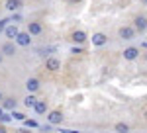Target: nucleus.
<instances>
[{
    "instance_id": "1",
    "label": "nucleus",
    "mask_w": 147,
    "mask_h": 133,
    "mask_svg": "<svg viewBox=\"0 0 147 133\" xmlns=\"http://www.w3.org/2000/svg\"><path fill=\"white\" fill-rule=\"evenodd\" d=\"M14 39H16V43L22 45V47H28V45L32 43V35L28 32H18V35H16Z\"/></svg>"
},
{
    "instance_id": "2",
    "label": "nucleus",
    "mask_w": 147,
    "mask_h": 133,
    "mask_svg": "<svg viewBox=\"0 0 147 133\" xmlns=\"http://www.w3.org/2000/svg\"><path fill=\"white\" fill-rule=\"evenodd\" d=\"M118 35H120L122 39H134V37H136V30L129 28V26H122L120 32H118Z\"/></svg>"
},
{
    "instance_id": "3",
    "label": "nucleus",
    "mask_w": 147,
    "mask_h": 133,
    "mask_svg": "<svg viewBox=\"0 0 147 133\" xmlns=\"http://www.w3.org/2000/svg\"><path fill=\"white\" fill-rule=\"evenodd\" d=\"M106 43H108V35H106V33L98 32V33H94V35H92V45L102 47V45H106Z\"/></svg>"
},
{
    "instance_id": "4",
    "label": "nucleus",
    "mask_w": 147,
    "mask_h": 133,
    "mask_svg": "<svg viewBox=\"0 0 147 133\" xmlns=\"http://www.w3.org/2000/svg\"><path fill=\"white\" fill-rule=\"evenodd\" d=\"M47 122L51 123V125H57V123H61V122H63V114H61L59 110L49 112V116H47Z\"/></svg>"
},
{
    "instance_id": "5",
    "label": "nucleus",
    "mask_w": 147,
    "mask_h": 133,
    "mask_svg": "<svg viewBox=\"0 0 147 133\" xmlns=\"http://www.w3.org/2000/svg\"><path fill=\"white\" fill-rule=\"evenodd\" d=\"M41 32H43V26L39 22H30L28 24V33H30V35H39Z\"/></svg>"
},
{
    "instance_id": "6",
    "label": "nucleus",
    "mask_w": 147,
    "mask_h": 133,
    "mask_svg": "<svg viewBox=\"0 0 147 133\" xmlns=\"http://www.w3.org/2000/svg\"><path fill=\"white\" fill-rule=\"evenodd\" d=\"M137 57H139V49H137V47H127V49H124V59L134 61Z\"/></svg>"
},
{
    "instance_id": "7",
    "label": "nucleus",
    "mask_w": 147,
    "mask_h": 133,
    "mask_svg": "<svg viewBox=\"0 0 147 133\" xmlns=\"http://www.w3.org/2000/svg\"><path fill=\"white\" fill-rule=\"evenodd\" d=\"M145 16H137L134 20V30H137V32H145Z\"/></svg>"
},
{
    "instance_id": "8",
    "label": "nucleus",
    "mask_w": 147,
    "mask_h": 133,
    "mask_svg": "<svg viewBox=\"0 0 147 133\" xmlns=\"http://www.w3.org/2000/svg\"><path fill=\"white\" fill-rule=\"evenodd\" d=\"M2 53H4V55H8V57L16 55V45L12 43V41H6V43L2 45Z\"/></svg>"
},
{
    "instance_id": "9",
    "label": "nucleus",
    "mask_w": 147,
    "mask_h": 133,
    "mask_svg": "<svg viewBox=\"0 0 147 133\" xmlns=\"http://www.w3.org/2000/svg\"><path fill=\"white\" fill-rule=\"evenodd\" d=\"M18 32H20V30H18V26H14V24H10V26L4 28V33H6L8 39H14V37L18 35Z\"/></svg>"
},
{
    "instance_id": "10",
    "label": "nucleus",
    "mask_w": 147,
    "mask_h": 133,
    "mask_svg": "<svg viewBox=\"0 0 147 133\" xmlns=\"http://www.w3.org/2000/svg\"><path fill=\"white\" fill-rule=\"evenodd\" d=\"M59 66H61V63H59L57 59H53V57L45 61V69H47V71H51V73H55V71H59Z\"/></svg>"
},
{
    "instance_id": "11",
    "label": "nucleus",
    "mask_w": 147,
    "mask_h": 133,
    "mask_svg": "<svg viewBox=\"0 0 147 133\" xmlns=\"http://www.w3.org/2000/svg\"><path fill=\"white\" fill-rule=\"evenodd\" d=\"M71 37H73V41H75V43H84V41H86V33L82 32V30L73 32V35H71Z\"/></svg>"
},
{
    "instance_id": "12",
    "label": "nucleus",
    "mask_w": 147,
    "mask_h": 133,
    "mask_svg": "<svg viewBox=\"0 0 147 133\" xmlns=\"http://www.w3.org/2000/svg\"><path fill=\"white\" fill-rule=\"evenodd\" d=\"M26 88H28V92L39 90V80H37V78H28V80H26Z\"/></svg>"
},
{
    "instance_id": "13",
    "label": "nucleus",
    "mask_w": 147,
    "mask_h": 133,
    "mask_svg": "<svg viewBox=\"0 0 147 133\" xmlns=\"http://www.w3.org/2000/svg\"><path fill=\"white\" fill-rule=\"evenodd\" d=\"M22 8V0H6V10L16 12Z\"/></svg>"
},
{
    "instance_id": "14",
    "label": "nucleus",
    "mask_w": 147,
    "mask_h": 133,
    "mask_svg": "<svg viewBox=\"0 0 147 133\" xmlns=\"http://www.w3.org/2000/svg\"><path fill=\"white\" fill-rule=\"evenodd\" d=\"M34 110H35V114H45L47 112V102L45 100H37L34 104Z\"/></svg>"
},
{
    "instance_id": "15",
    "label": "nucleus",
    "mask_w": 147,
    "mask_h": 133,
    "mask_svg": "<svg viewBox=\"0 0 147 133\" xmlns=\"http://www.w3.org/2000/svg\"><path fill=\"white\" fill-rule=\"evenodd\" d=\"M35 102H37V98H35L34 94L30 92V94L26 96V100H24V106H26V108H34V104H35Z\"/></svg>"
},
{
    "instance_id": "16",
    "label": "nucleus",
    "mask_w": 147,
    "mask_h": 133,
    "mask_svg": "<svg viewBox=\"0 0 147 133\" xmlns=\"http://www.w3.org/2000/svg\"><path fill=\"white\" fill-rule=\"evenodd\" d=\"M2 100H4V108H6V110H14L16 104H18L16 98H2Z\"/></svg>"
},
{
    "instance_id": "17",
    "label": "nucleus",
    "mask_w": 147,
    "mask_h": 133,
    "mask_svg": "<svg viewBox=\"0 0 147 133\" xmlns=\"http://www.w3.org/2000/svg\"><path fill=\"white\" fill-rule=\"evenodd\" d=\"M22 122H24L26 127H37V122H34V120H26V118H24Z\"/></svg>"
},
{
    "instance_id": "18",
    "label": "nucleus",
    "mask_w": 147,
    "mask_h": 133,
    "mask_svg": "<svg viewBox=\"0 0 147 133\" xmlns=\"http://www.w3.org/2000/svg\"><path fill=\"white\" fill-rule=\"evenodd\" d=\"M127 123H116V131H127Z\"/></svg>"
},
{
    "instance_id": "19",
    "label": "nucleus",
    "mask_w": 147,
    "mask_h": 133,
    "mask_svg": "<svg viewBox=\"0 0 147 133\" xmlns=\"http://www.w3.org/2000/svg\"><path fill=\"white\" fill-rule=\"evenodd\" d=\"M12 116H14V118H16V120H20V122H22L24 118H26V116H24L22 112H14V114H12Z\"/></svg>"
},
{
    "instance_id": "20",
    "label": "nucleus",
    "mask_w": 147,
    "mask_h": 133,
    "mask_svg": "<svg viewBox=\"0 0 147 133\" xmlns=\"http://www.w3.org/2000/svg\"><path fill=\"white\" fill-rule=\"evenodd\" d=\"M10 120H12L10 116H6V114H0V122H4V123H6V122H10Z\"/></svg>"
},
{
    "instance_id": "21",
    "label": "nucleus",
    "mask_w": 147,
    "mask_h": 133,
    "mask_svg": "<svg viewBox=\"0 0 147 133\" xmlns=\"http://www.w3.org/2000/svg\"><path fill=\"white\" fill-rule=\"evenodd\" d=\"M71 53H75V55H77V53H82V49H80V47H73V49H71Z\"/></svg>"
},
{
    "instance_id": "22",
    "label": "nucleus",
    "mask_w": 147,
    "mask_h": 133,
    "mask_svg": "<svg viewBox=\"0 0 147 133\" xmlns=\"http://www.w3.org/2000/svg\"><path fill=\"white\" fill-rule=\"evenodd\" d=\"M10 22V20H0V30H4V28H6V24Z\"/></svg>"
},
{
    "instance_id": "23",
    "label": "nucleus",
    "mask_w": 147,
    "mask_h": 133,
    "mask_svg": "<svg viewBox=\"0 0 147 133\" xmlns=\"http://www.w3.org/2000/svg\"><path fill=\"white\" fill-rule=\"evenodd\" d=\"M0 65H2V53H0Z\"/></svg>"
},
{
    "instance_id": "24",
    "label": "nucleus",
    "mask_w": 147,
    "mask_h": 133,
    "mask_svg": "<svg viewBox=\"0 0 147 133\" xmlns=\"http://www.w3.org/2000/svg\"><path fill=\"white\" fill-rule=\"evenodd\" d=\"M2 98H4V96H2V92H0V100H2Z\"/></svg>"
},
{
    "instance_id": "25",
    "label": "nucleus",
    "mask_w": 147,
    "mask_h": 133,
    "mask_svg": "<svg viewBox=\"0 0 147 133\" xmlns=\"http://www.w3.org/2000/svg\"><path fill=\"white\" fill-rule=\"evenodd\" d=\"M71 2H75V0H71Z\"/></svg>"
},
{
    "instance_id": "26",
    "label": "nucleus",
    "mask_w": 147,
    "mask_h": 133,
    "mask_svg": "<svg viewBox=\"0 0 147 133\" xmlns=\"http://www.w3.org/2000/svg\"><path fill=\"white\" fill-rule=\"evenodd\" d=\"M0 131H2V127H0Z\"/></svg>"
}]
</instances>
